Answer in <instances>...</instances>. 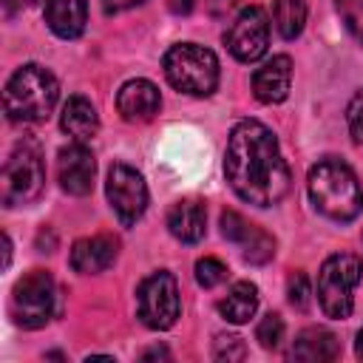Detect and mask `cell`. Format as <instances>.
Masks as SVG:
<instances>
[{
  "label": "cell",
  "instance_id": "cell-31",
  "mask_svg": "<svg viewBox=\"0 0 363 363\" xmlns=\"http://www.w3.org/2000/svg\"><path fill=\"white\" fill-rule=\"evenodd\" d=\"M142 357H145V360H150V357H167V349H162V346H153V349H147Z\"/></svg>",
  "mask_w": 363,
  "mask_h": 363
},
{
  "label": "cell",
  "instance_id": "cell-33",
  "mask_svg": "<svg viewBox=\"0 0 363 363\" xmlns=\"http://www.w3.org/2000/svg\"><path fill=\"white\" fill-rule=\"evenodd\" d=\"M354 354L363 360V329L357 332V340H354Z\"/></svg>",
  "mask_w": 363,
  "mask_h": 363
},
{
  "label": "cell",
  "instance_id": "cell-20",
  "mask_svg": "<svg viewBox=\"0 0 363 363\" xmlns=\"http://www.w3.org/2000/svg\"><path fill=\"white\" fill-rule=\"evenodd\" d=\"M258 309V289L250 281H238L230 286V292L218 301V312L230 323H247Z\"/></svg>",
  "mask_w": 363,
  "mask_h": 363
},
{
  "label": "cell",
  "instance_id": "cell-2",
  "mask_svg": "<svg viewBox=\"0 0 363 363\" xmlns=\"http://www.w3.org/2000/svg\"><path fill=\"white\" fill-rule=\"evenodd\" d=\"M306 190L318 213L332 221H352L363 210V190L354 170L340 159H320L306 176Z\"/></svg>",
  "mask_w": 363,
  "mask_h": 363
},
{
  "label": "cell",
  "instance_id": "cell-4",
  "mask_svg": "<svg viewBox=\"0 0 363 363\" xmlns=\"http://www.w3.org/2000/svg\"><path fill=\"white\" fill-rule=\"evenodd\" d=\"M164 77L182 94L210 96L218 85V60L204 45L179 43L164 54Z\"/></svg>",
  "mask_w": 363,
  "mask_h": 363
},
{
  "label": "cell",
  "instance_id": "cell-21",
  "mask_svg": "<svg viewBox=\"0 0 363 363\" xmlns=\"http://www.w3.org/2000/svg\"><path fill=\"white\" fill-rule=\"evenodd\" d=\"M272 23H275V31L284 40H295L303 31V23H306V3L303 0H275Z\"/></svg>",
  "mask_w": 363,
  "mask_h": 363
},
{
  "label": "cell",
  "instance_id": "cell-19",
  "mask_svg": "<svg viewBox=\"0 0 363 363\" xmlns=\"http://www.w3.org/2000/svg\"><path fill=\"white\" fill-rule=\"evenodd\" d=\"M60 125L68 136H74L77 142H85L91 139L96 130H99V116H96V108L85 99V96H71L65 105H62V113H60Z\"/></svg>",
  "mask_w": 363,
  "mask_h": 363
},
{
  "label": "cell",
  "instance_id": "cell-29",
  "mask_svg": "<svg viewBox=\"0 0 363 363\" xmlns=\"http://www.w3.org/2000/svg\"><path fill=\"white\" fill-rule=\"evenodd\" d=\"M193 3H196V0H167V9H170L173 14H190V11H193Z\"/></svg>",
  "mask_w": 363,
  "mask_h": 363
},
{
  "label": "cell",
  "instance_id": "cell-9",
  "mask_svg": "<svg viewBox=\"0 0 363 363\" xmlns=\"http://www.w3.org/2000/svg\"><path fill=\"white\" fill-rule=\"evenodd\" d=\"M105 193H108V201L113 207V213L119 216V221L125 227L136 224L147 207V184L142 179V173L130 164H111L108 170V182H105Z\"/></svg>",
  "mask_w": 363,
  "mask_h": 363
},
{
  "label": "cell",
  "instance_id": "cell-27",
  "mask_svg": "<svg viewBox=\"0 0 363 363\" xmlns=\"http://www.w3.org/2000/svg\"><path fill=\"white\" fill-rule=\"evenodd\" d=\"M346 122H349V133L357 142H363V88L352 96V102L346 108Z\"/></svg>",
  "mask_w": 363,
  "mask_h": 363
},
{
  "label": "cell",
  "instance_id": "cell-1",
  "mask_svg": "<svg viewBox=\"0 0 363 363\" xmlns=\"http://www.w3.org/2000/svg\"><path fill=\"white\" fill-rule=\"evenodd\" d=\"M224 176L233 193L255 207L278 204L292 187V173L281 156L275 133L255 119H241L230 130Z\"/></svg>",
  "mask_w": 363,
  "mask_h": 363
},
{
  "label": "cell",
  "instance_id": "cell-18",
  "mask_svg": "<svg viewBox=\"0 0 363 363\" xmlns=\"http://www.w3.org/2000/svg\"><path fill=\"white\" fill-rule=\"evenodd\" d=\"M337 354H340V343L323 326L303 329L295 337V346H292V357L295 360H303V363H323V360H335Z\"/></svg>",
  "mask_w": 363,
  "mask_h": 363
},
{
  "label": "cell",
  "instance_id": "cell-17",
  "mask_svg": "<svg viewBox=\"0 0 363 363\" xmlns=\"http://www.w3.org/2000/svg\"><path fill=\"white\" fill-rule=\"evenodd\" d=\"M45 23L62 40L79 37L88 23V0H45Z\"/></svg>",
  "mask_w": 363,
  "mask_h": 363
},
{
  "label": "cell",
  "instance_id": "cell-28",
  "mask_svg": "<svg viewBox=\"0 0 363 363\" xmlns=\"http://www.w3.org/2000/svg\"><path fill=\"white\" fill-rule=\"evenodd\" d=\"M142 0H102V6H105V11H125V9H133V6H139Z\"/></svg>",
  "mask_w": 363,
  "mask_h": 363
},
{
  "label": "cell",
  "instance_id": "cell-13",
  "mask_svg": "<svg viewBox=\"0 0 363 363\" xmlns=\"http://www.w3.org/2000/svg\"><path fill=\"white\" fill-rule=\"evenodd\" d=\"M292 85V60L286 54L272 57L252 74V94L264 105H278L289 96Z\"/></svg>",
  "mask_w": 363,
  "mask_h": 363
},
{
  "label": "cell",
  "instance_id": "cell-6",
  "mask_svg": "<svg viewBox=\"0 0 363 363\" xmlns=\"http://www.w3.org/2000/svg\"><path fill=\"white\" fill-rule=\"evenodd\" d=\"M45 184V164L37 145L23 142L11 150L0 173V199L6 207L28 204L43 193Z\"/></svg>",
  "mask_w": 363,
  "mask_h": 363
},
{
  "label": "cell",
  "instance_id": "cell-26",
  "mask_svg": "<svg viewBox=\"0 0 363 363\" xmlns=\"http://www.w3.org/2000/svg\"><path fill=\"white\" fill-rule=\"evenodd\" d=\"M213 357L216 360H244L247 357V346L238 335H218L216 346H213Z\"/></svg>",
  "mask_w": 363,
  "mask_h": 363
},
{
  "label": "cell",
  "instance_id": "cell-22",
  "mask_svg": "<svg viewBox=\"0 0 363 363\" xmlns=\"http://www.w3.org/2000/svg\"><path fill=\"white\" fill-rule=\"evenodd\" d=\"M227 267L218 261V258H213V255H207V258H199L196 261V281L204 286V289H213V286H218V284H224L227 281Z\"/></svg>",
  "mask_w": 363,
  "mask_h": 363
},
{
  "label": "cell",
  "instance_id": "cell-10",
  "mask_svg": "<svg viewBox=\"0 0 363 363\" xmlns=\"http://www.w3.org/2000/svg\"><path fill=\"white\" fill-rule=\"evenodd\" d=\"M269 43V20L264 9L247 6L238 11V17L224 31V45L238 62H255L267 54Z\"/></svg>",
  "mask_w": 363,
  "mask_h": 363
},
{
  "label": "cell",
  "instance_id": "cell-12",
  "mask_svg": "<svg viewBox=\"0 0 363 363\" xmlns=\"http://www.w3.org/2000/svg\"><path fill=\"white\" fill-rule=\"evenodd\" d=\"M94 176H96V162L91 147L82 142H71L60 147L57 153V179L65 193L71 196H88L94 190Z\"/></svg>",
  "mask_w": 363,
  "mask_h": 363
},
{
  "label": "cell",
  "instance_id": "cell-24",
  "mask_svg": "<svg viewBox=\"0 0 363 363\" xmlns=\"http://www.w3.org/2000/svg\"><path fill=\"white\" fill-rule=\"evenodd\" d=\"M335 6L349 34L363 45V0H335Z\"/></svg>",
  "mask_w": 363,
  "mask_h": 363
},
{
  "label": "cell",
  "instance_id": "cell-25",
  "mask_svg": "<svg viewBox=\"0 0 363 363\" xmlns=\"http://www.w3.org/2000/svg\"><path fill=\"white\" fill-rule=\"evenodd\" d=\"M286 295H289V303H292L295 309H306V306H309V298H312V286H309V278H306V272L295 269V272L289 275V281H286Z\"/></svg>",
  "mask_w": 363,
  "mask_h": 363
},
{
  "label": "cell",
  "instance_id": "cell-15",
  "mask_svg": "<svg viewBox=\"0 0 363 363\" xmlns=\"http://www.w3.org/2000/svg\"><path fill=\"white\" fill-rule=\"evenodd\" d=\"M162 96L150 79H130L116 94V108L128 122H150L159 113Z\"/></svg>",
  "mask_w": 363,
  "mask_h": 363
},
{
  "label": "cell",
  "instance_id": "cell-11",
  "mask_svg": "<svg viewBox=\"0 0 363 363\" xmlns=\"http://www.w3.org/2000/svg\"><path fill=\"white\" fill-rule=\"evenodd\" d=\"M221 235L227 241L238 244L244 261H250V264H267L275 255V238L269 233H264L258 224L247 221L235 210H224L221 213Z\"/></svg>",
  "mask_w": 363,
  "mask_h": 363
},
{
  "label": "cell",
  "instance_id": "cell-32",
  "mask_svg": "<svg viewBox=\"0 0 363 363\" xmlns=\"http://www.w3.org/2000/svg\"><path fill=\"white\" fill-rule=\"evenodd\" d=\"M31 0H6V11L9 14H14V9H26Z\"/></svg>",
  "mask_w": 363,
  "mask_h": 363
},
{
  "label": "cell",
  "instance_id": "cell-5",
  "mask_svg": "<svg viewBox=\"0 0 363 363\" xmlns=\"http://www.w3.org/2000/svg\"><path fill=\"white\" fill-rule=\"evenodd\" d=\"M363 278V261L352 252H335L323 261L320 272H318V301L320 309L335 318L343 320L352 315L354 306V289Z\"/></svg>",
  "mask_w": 363,
  "mask_h": 363
},
{
  "label": "cell",
  "instance_id": "cell-14",
  "mask_svg": "<svg viewBox=\"0 0 363 363\" xmlns=\"http://www.w3.org/2000/svg\"><path fill=\"white\" fill-rule=\"evenodd\" d=\"M116 252H119V241L113 235H105V233L85 235L71 247V267L82 275H96L116 261Z\"/></svg>",
  "mask_w": 363,
  "mask_h": 363
},
{
  "label": "cell",
  "instance_id": "cell-30",
  "mask_svg": "<svg viewBox=\"0 0 363 363\" xmlns=\"http://www.w3.org/2000/svg\"><path fill=\"white\" fill-rule=\"evenodd\" d=\"M11 264V241H9V235H3V267H9Z\"/></svg>",
  "mask_w": 363,
  "mask_h": 363
},
{
  "label": "cell",
  "instance_id": "cell-3",
  "mask_svg": "<svg viewBox=\"0 0 363 363\" xmlns=\"http://www.w3.org/2000/svg\"><path fill=\"white\" fill-rule=\"evenodd\" d=\"M60 96V85L57 77L37 62H26L20 65L11 79L6 82L3 91V102H6V113L11 122H43L48 119V113L54 111Z\"/></svg>",
  "mask_w": 363,
  "mask_h": 363
},
{
  "label": "cell",
  "instance_id": "cell-7",
  "mask_svg": "<svg viewBox=\"0 0 363 363\" xmlns=\"http://www.w3.org/2000/svg\"><path fill=\"white\" fill-rule=\"evenodd\" d=\"M57 286L45 269L26 272L11 289V318L23 329H40L54 318Z\"/></svg>",
  "mask_w": 363,
  "mask_h": 363
},
{
  "label": "cell",
  "instance_id": "cell-16",
  "mask_svg": "<svg viewBox=\"0 0 363 363\" xmlns=\"http://www.w3.org/2000/svg\"><path fill=\"white\" fill-rule=\"evenodd\" d=\"M167 230L182 244H196L207 230V210L201 199H182L167 210Z\"/></svg>",
  "mask_w": 363,
  "mask_h": 363
},
{
  "label": "cell",
  "instance_id": "cell-8",
  "mask_svg": "<svg viewBox=\"0 0 363 363\" xmlns=\"http://www.w3.org/2000/svg\"><path fill=\"white\" fill-rule=\"evenodd\" d=\"M136 312L147 329H156V332L170 329L182 312L176 278L164 269L147 275L136 289Z\"/></svg>",
  "mask_w": 363,
  "mask_h": 363
},
{
  "label": "cell",
  "instance_id": "cell-23",
  "mask_svg": "<svg viewBox=\"0 0 363 363\" xmlns=\"http://www.w3.org/2000/svg\"><path fill=\"white\" fill-rule=\"evenodd\" d=\"M255 340L264 349H278L281 340H284V320H281V315H275V312L264 315L261 323L255 326Z\"/></svg>",
  "mask_w": 363,
  "mask_h": 363
}]
</instances>
